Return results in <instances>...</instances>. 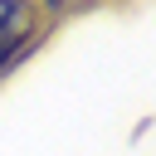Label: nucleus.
Returning <instances> with one entry per match:
<instances>
[{
	"label": "nucleus",
	"instance_id": "f257e3e1",
	"mask_svg": "<svg viewBox=\"0 0 156 156\" xmlns=\"http://www.w3.org/2000/svg\"><path fill=\"white\" fill-rule=\"evenodd\" d=\"M44 5L39 0H0V73H10L44 34Z\"/></svg>",
	"mask_w": 156,
	"mask_h": 156
},
{
	"label": "nucleus",
	"instance_id": "f03ea898",
	"mask_svg": "<svg viewBox=\"0 0 156 156\" xmlns=\"http://www.w3.org/2000/svg\"><path fill=\"white\" fill-rule=\"evenodd\" d=\"M44 10H58V5H73V0H39Z\"/></svg>",
	"mask_w": 156,
	"mask_h": 156
}]
</instances>
